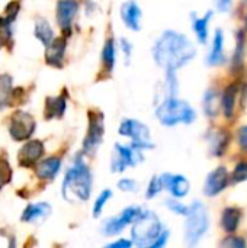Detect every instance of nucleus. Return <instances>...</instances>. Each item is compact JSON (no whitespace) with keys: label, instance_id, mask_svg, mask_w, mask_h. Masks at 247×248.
I'll list each match as a JSON object with an SVG mask.
<instances>
[{"label":"nucleus","instance_id":"obj_1","mask_svg":"<svg viewBox=\"0 0 247 248\" xmlns=\"http://www.w3.org/2000/svg\"><path fill=\"white\" fill-rule=\"evenodd\" d=\"M197 55V48L189 38L175 31H165L153 46L156 64L166 71L185 67Z\"/></svg>","mask_w":247,"mask_h":248},{"label":"nucleus","instance_id":"obj_2","mask_svg":"<svg viewBox=\"0 0 247 248\" xmlns=\"http://www.w3.org/2000/svg\"><path fill=\"white\" fill-rule=\"evenodd\" d=\"M92 173L82 155L76 157L63 182V196L68 202H86L92 193Z\"/></svg>","mask_w":247,"mask_h":248},{"label":"nucleus","instance_id":"obj_3","mask_svg":"<svg viewBox=\"0 0 247 248\" xmlns=\"http://www.w3.org/2000/svg\"><path fill=\"white\" fill-rule=\"evenodd\" d=\"M156 116L162 125L175 126L179 124H185V125L192 124L197 118V113L188 102L173 96V97H166L160 103V106L156 110Z\"/></svg>","mask_w":247,"mask_h":248},{"label":"nucleus","instance_id":"obj_4","mask_svg":"<svg viewBox=\"0 0 247 248\" xmlns=\"http://www.w3.org/2000/svg\"><path fill=\"white\" fill-rule=\"evenodd\" d=\"M162 232H163V227L159 217L154 212H148V211H144L141 217L132 224L131 228L132 243L138 247L151 248Z\"/></svg>","mask_w":247,"mask_h":248},{"label":"nucleus","instance_id":"obj_5","mask_svg":"<svg viewBox=\"0 0 247 248\" xmlns=\"http://www.w3.org/2000/svg\"><path fill=\"white\" fill-rule=\"evenodd\" d=\"M210 228V218L207 208L195 201L186 214L185 221V243L191 247L197 246Z\"/></svg>","mask_w":247,"mask_h":248},{"label":"nucleus","instance_id":"obj_6","mask_svg":"<svg viewBox=\"0 0 247 248\" xmlns=\"http://www.w3.org/2000/svg\"><path fill=\"white\" fill-rule=\"evenodd\" d=\"M119 135L131 138L132 144L138 150H151L154 145L150 140V129L147 125L137 119H124L118 129Z\"/></svg>","mask_w":247,"mask_h":248},{"label":"nucleus","instance_id":"obj_7","mask_svg":"<svg viewBox=\"0 0 247 248\" xmlns=\"http://www.w3.org/2000/svg\"><path fill=\"white\" fill-rule=\"evenodd\" d=\"M103 134H105L103 113L99 110H90L89 112V129L83 141V151L87 155H93L96 153V150L102 144Z\"/></svg>","mask_w":247,"mask_h":248},{"label":"nucleus","instance_id":"obj_8","mask_svg":"<svg viewBox=\"0 0 247 248\" xmlns=\"http://www.w3.org/2000/svg\"><path fill=\"white\" fill-rule=\"evenodd\" d=\"M144 211L140 208V206H130V208H125L119 217H114V218H109L108 221L103 222L102 225V234L106 235V237H115L118 234H121L127 225L130 224H134L143 214Z\"/></svg>","mask_w":247,"mask_h":248},{"label":"nucleus","instance_id":"obj_9","mask_svg":"<svg viewBox=\"0 0 247 248\" xmlns=\"http://www.w3.org/2000/svg\"><path fill=\"white\" fill-rule=\"evenodd\" d=\"M140 161H143V157L138 148H135L134 145L124 147L121 144H115L111 160V170L114 173H122L125 169L134 167Z\"/></svg>","mask_w":247,"mask_h":248},{"label":"nucleus","instance_id":"obj_10","mask_svg":"<svg viewBox=\"0 0 247 248\" xmlns=\"http://www.w3.org/2000/svg\"><path fill=\"white\" fill-rule=\"evenodd\" d=\"M35 131V121L33 118L22 110H17L13 113L10 118V125H9V132L13 140L16 141H23L28 140Z\"/></svg>","mask_w":247,"mask_h":248},{"label":"nucleus","instance_id":"obj_11","mask_svg":"<svg viewBox=\"0 0 247 248\" xmlns=\"http://www.w3.org/2000/svg\"><path fill=\"white\" fill-rule=\"evenodd\" d=\"M230 176L226 167L220 166L215 170H213L207 179H205V185H204V193L208 198H214L217 195H220L230 183Z\"/></svg>","mask_w":247,"mask_h":248},{"label":"nucleus","instance_id":"obj_12","mask_svg":"<svg viewBox=\"0 0 247 248\" xmlns=\"http://www.w3.org/2000/svg\"><path fill=\"white\" fill-rule=\"evenodd\" d=\"M160 183L163 186V189H167L173 198L179 199V198H185L189 193L191 185L188 182V179L182 174H162L160 177Z\"/></svg>","mask_w":247,"mask_h":248},{"label":"nucleus","instance_id":"obj_13","mask_svg":"<svg viewBox=\"0 0 247 248\" xmlns=\"http://www.w3.org/2000/svg\"><path fill=\"white\" fill-rule=\"evenodd\" d=\"M77 10H79L77 0H60L57 3V22L64 32L70 31L71 22H73Z\"/></svg>","mask_w":247,"mask_h":248},{"label":"nucleus","instance_id":"obj_14","mask_svg":"<svg viewBox=\"0 0 247 248\" xmlns=\"http://www.w3.org/2000/svg\"><path fill=\"white\" fill-rule=\"evenodd\" d=\"M44 154V145L41 141H29L25 144L17 155V161L22 167H31L33 166Z\"/></svg>","mask_w":247,"mask_h":248},{"label":"nucleus","instance_id":"obj_15","mask_svg":"<svg viewBox=\"0 0 247 248\" xmlns=\"http://www.w3.org/2000/svg\"><path fill=\"white\" fill-rule=\"evenodd\" d=\"M143 12L138 7V4L134 0L125 1L121 7V17L128 29L131 31H140V22H141Z\"/></svg>","mask_w":247,"mask_h":248},{"label":"nucleus","instance_id":"obj_16","mask_svg":"<svg viewBox=\"0 0 247 248\" xmlns=\"http://www.w3.org/2000/svg\"><path fill=\"white\" fill-rule=\"evenodd\" d=\"M224 61H226V57H224V33L221 29H217L214 33L211 49L207 55V64L215 67V65H221Z\"/></svg>","mask_w":247,"mask_h":248},{"label":"nucleus","instance_id":"obj_17","mask_svg":"<svg viewBox=\"0 0 247 248\" xmlns=\"http://www.w3.org/2000/svg\"><path fill=\"white\" fill-rule=\"evenodd\" d=\"M64 54H66V39L64 38H57L47 46L45 61L49 65L61 67L63 60H64Z\"/></svg>","mask_w":247,"mask_h":248},{"label":"nucleus","instance_id":"obj_18","mask_svg":"<svg viewBox=\"0 0 247 248\" xmlns=\"http://www.w3.org/2000/svg\"><path fill=\"white\" fill-rule=\"evenodd\" d=\"M49 214H51V206L48 203L29 205L22 215V221L31 222V224H39L44 219H47L49 217Z\"/></svg>","mask_w":247,"mask_h":248},{"label":"nucleus","instance_id":"obj_19","mask_svg":"<svg viewBox=\"0 0 247 248\" xmlns=\"http://www.w3.org/2000/svg\"><path fill=\"white\" fill-rule=\"evenodd\" d=\"M242 221V211L234 206H229L221 214V228L227 234H233L237 231Z\"/></svg>","mask_w":247,"mask_h":248},{"label":"nucleus","instance_id":"obj_20","mask_svg":"<svg viewBox=\"0 0 247 248\" xmlns=\"http://www.w3.org/2000/svg\"><path fill=\"white\" fill-rule=\"evenodd\" d=\"M60 167H61V160L58 157H49L36 166L35 173L42 180H52L60 171Z\"/></svg>","mask_w":247,"mask_h":248},{"label":"nucleus","instance_id":"obj_21","mask_svg":"<svg viewBox=\"0 0 247 248\" xmlns=\"http://www.w3.org/2000/svg\"><path fill=\"white\" fill-rule=\"evenodd\" d=\"M237 100V86L234 83L229 84L221 94V109L226 118H231L236 110Z\"/></svg>","mask_w":247,"mask_h":248},{"label":"nucleus","instance_id":"obj_22","mask_svg":"<svg viewBox=\"0 0 247 248\" xmlns=\"http://www.w3.org/2000/svg\"><path fill=\"white\" fill-rule=\"evenodd\" d=\"M221 110V94L215 89H208L204 96V112L208 118H215Z\"/></svg>","mask_w":247,"mask_h":248},{"label":"nucleus","instance_id":"obj_23","mask_svg":"<svg viewBox=\"0 0 247 248\" xmlns=\"http://www.w3.org/2000/svg\"><path fill=\"white\" fill-rule=\"evenodd\" d=\"M66 112V99L58 96V97H48L45 102V118L52 119V118H61Z\"/></svg>","mask_w":247,"mask_h":248},{"label":"nucleus","instance_id":"obj_24","mask_svg":"<svg viewBox=\"0 0 247 248\" xmlns=\"http://www.w3.org/2000/svg\"><path fill=\"white\" fill-rule=\"evenodd\" d=\"M35 36L45 45L48 46L54 41V32L49 26V23L45 19H38L35 23Z\"/></svg>","mask_w":247,"mask_h":248},{"label":"nucleus","instance_id":"obj_25","mask_svg":"<svg viewBox=\"0 0 247 248\" xmlns=\"http://www.w3.org/2000/svg\"><path fill=\"white\" fill-rule=\"evenodd\" d=\"M213 17V12H207L204 17H198L194 20V32L201 44H207L208 39V23Z\"/></svg>","mask_w":247,"mask_h":248},{"label":"nucleus","instance_id":"obj_26","mask_svg":"<svg viewBox=\"0 0 247 248\" xmlns=\"http://www.w3.org/2000/svg\"><path fill=\"white\" fill-rule=\"evenodd\" d=\"M245 51H246V44H245V32L239 31L237 32V42H236V51L233 55V71H237L243 67V60H245Z\"/></svg>","mask_w":247,"mask_h":248},{"label":"nucleus","instance_id":"obj_27","mask_svg":"<svg viewBox=\"0 0 247 248\" xmlns=\"http://www.w3.org/2000/svg\"><path fill=\"white\" fill-rule=\"evenodd\" d=\"M102 62H103V67L106 68L108 73L112 71V68L115 65V42H114V38H106V41L103 44Z\"/></svg>","mask_w":247,"mask_h":248},{"label":"nucleus","instance_id":"obj_28","mask_svg":"<svg viewBox=\"0 0 247 248\" xmlns=\"http://www.w3.org/2000/svg\"><path fill=\"white\" fill-rule=\"evenodd\" d=\"M211 153L215 157H221L226 151V148L229 147V134L226 131H220L218 134H215L211 140Z\"/></svg>","mask_w":247,"mask_h":248},{"label":"nucleus","instance_id":"obj_29","mask_svg":"<svg viewBox=\"0 0 247 248\" xmlns=\"http://www.w3.org/2000/svg\"><path fill=\"white\" fill-rule=\"evenodd\" d=\"M12 99V78L7 74L0 76V110L9 105Z\"/></svg>","mask_w":247,"mask_h":248},{"label":"nucleus","instance_id":"obj_30","mask_svg":"<svg viewBox=\"0 0 247 248\" xmlns=\"http://www.w3.org/2000/svg\"><path fill=\"white\" fill-rule=\"evenodd\" d=\"M15 20V17L12 16H1L0 17V46L7 44V41L12 38V22Z\"/></svg>","mask_w":247,"mask_h":248},{"label":"nucleus","instance_id":"obj_31","mask_svg":"<svg viewBox=\"0 0 247 248\" xmlns=\"http://www.w3.org/2000/svg\"><path fill=\"white\" fill-rule=\"evenodd\" d=\"M111 198H112V192H111L109 189L103 190V192L98 196V199H96V202H95V205H93V217H95V218H98V217L102 214L105 205L108 203V201H109Z\"/></svg>","mask_w":247,"mask_h":248},{"label":"nucleus","instance_id":"obj_32","mask_svg":"<svg viewBox=\"0 0 247 248\" xmlns=\"http://www.w3.org/2000/svg\"><path fill=\"white\" fill-rule=\"evenodd\" d=\"M245 180H247V161H240L234 167V171L231 174V183L237 185Z\"/></svg>","mask_w":247,"mask_h":248},{"label":"nucleus","instance_id":"obj_33","mask_svg":"<svg viewBox=\"0 0 247 248\" xmlns=\"http://www.w3.org/2000/svg\"><path fill=\"white\" fill-rule=\"evenodd\" d=\"M166 206H167L173 214H178V215H182V217H186V214H188V211H189V208H188L186 205H183L182 202L176 201V198H175V199H167V201H166Z\"/></svg>","mask_w":247,"mask_h":248},{"label":"nucleus","instance_id":"obj_34","mask_svg":"<svg viewBox=\"0 0 247 248\" xmlns=\"http://www.w3.org/2000/svg\"><path fill=\"white\" fill-rule=\"evenodd\" d=\"M163 190V186L160 183V179L159 177H151L150 183H148V187H147V192H146V198L147 199H153L156 198L160 192Z\"/></svg>","mask_w":247,"mask_h":248},{"label":"nucleus","instance_id":"obj_35","mask_svg":"<svg viewBox=\"0 0 247 248\" xmlns=\"http://www.w3.org/2000/svg\"><path fill=\"white\" fill-rule=\"evenodd\" d=\"M221 246L227 248H245L247 246V243L246 240H243L242 237L230 235V237H227L224 241H221Z\"/></svg>","mask_w":247,"mask_h":248},{"label":"nucleus","instance_id":"obj_36","mask_svg":"<svg viewBox=\"0 0 247 248\" xmlns=\"http://www.w3.org/2000/svg\"><path fill=\"white\" fill-rule=\"evenodd\" d=\"M12 176V171L9 169V164L4 160H0V187H3L6 183H9Z\"/></svg>","mask_w":247,"mask_h":248},{"label":"nucleus","instance_id":"obj_37","mask_svg":"<svg viewBox=\"0 0 247 248\" xmlns=\"http://www.w3.org/2000/svg\"><path fill=\"white\" fill-rule=\"evenodd\" d=\"M118 187L121 192H135L137 190V182L132 179H121L118 182Z\"/></svg>","mask_w":247,"mask_h":248},{"label":"nucleus","instance_id":"obj_38","mask_svg":"<svg viewBox=\"0 0 247 248\" xmlns=\"http://www.w3.org/2000/svg\"><path fill=\"white\" fill-rule=\"evenodd\" d=\"M237 141H239V145L240 148L247 154V125L242 126L239 129V134H237Z\"/></svg>","mask_w":247,"mask_h":248},{"label":"nucleus","instance_id":"obj_39","mask_svg":"<svg viewBox=\"0 0 247 248\" xmlns=\"http://www.w3.org/2000/svg\"><path fill=\"white\" fill-rule=\"evenodd\" d=\"M169 231H166V230H163V232L159 235V238L156 240V243L151 246V248H162L166 246V243H167V240H169Z\"/></svg>","mask_w":247,"mask_h":248},{"label":"nucleus","instance_id":"obj_40","mask_svg":"<svg viewBox=\"0 0 247 248\" xmlns=\"http://www.w3.org/2000/svg\"><path fill=\"white\" fill-rule=\"evenodd\" d=\"M121 48H122V52H124V55H125V60H127V64L130 62V57H131V49H132V45L125 39V38H122L121 39Z\"/></svg>","mask_w":247,"mask_h":248},{"label":"nucleus","instance_id":"obj_41","mask_svg":"<svg viewBox=\"0 0 247 248\" xmlns=\"http://www.w3.org/2000/svg\"><path fill=\"white\" fill-rule=\"evenodd\" d=\"M132 244H134L132 241L121 238V240H118V241H115V243L109 244L108 247H109V248H130L131 246H132Z\"/></svg>","mask_w":247,"mask_h":248},{"label":"nucleus","instance_id":"obj_42","mask_svg":"<svg viewBox=\"0 0 247 248\" xmlns=\"http://www.w3.org/2000/svg\"><path fill=\"white\" fill-rule=\"evenodd\" d=\"M233 0H217V7L220 12H229L231 7Z\"/></svg>","mask_w":247,"mask_h":248},{"label":"nucleus","instance_id":"obj_43","mask_svg":"<svg viewBox=\"0 0 247 248\" xmlns=\"http://www.w3.org/2000/svg\"><path fill=\"white\" fill-rule=\"evenodd\" d=\"M245 29L247 31V15H246V19H245Z\"/></svg>","mask_w":247,"mask_h":248}]
</instances>
